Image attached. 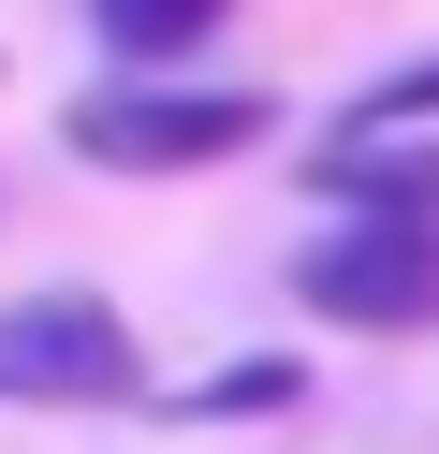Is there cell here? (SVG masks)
Here are the masks:
<instances>
[{"label": "cell", "instance_id": "6da1fadb", "mask_svg": "<svg viewBox=\"0 0 439 454\" xmlns=\"http://www.w3.org/2000/svg\"><path fill=\"white\" fill-rule=\"evenodd\" d=\"M263 132H278L263 89H176V74H103L59 103V147L103 176H205V161H249Z\"/></svg>", "mask_w": 439, "mask_h": 454}, {"label": "cell", "instance_id": "7a4b0ae2", "mask_svg": "<svg viewBox=\"0 0 439 454\" xmlns=\"http://www.w3.org/2000/svg\"><path fill=\"white\" fill-rule=\"evenodd\" d=\"M132 395H146V337L117 294L88 278L0 294V411H132Z\"/></svg>", "mask_w": 439, "mask_h": 454}, {"label": "cell", "instance_id": "3957f363", "mask_svg": "<svg viewBox=\"0 0 439 454\" xmlns=\"http://www.w3.org/2000/svg\"><path fill=\"white\" fill-rule=\"evenodd\" d=\"M293 308L337 323V337H425L439 323V235L425 220H337L293 264Z\"/></svg>", "mask_w": 439, "mask_h": 454}, {"label": "cell", "instance_id": "277c9868", "mask_svg": "<svg viewBox=\"0 0 439 454\" xmlns=\"http://www.w3.org/2000/svg\"><path fill=\"white\" fill-rule=\"evenodd\" d=\"M308 191L337 220H425V235H439V132H380V147H337V132H322Z\"/></svg>", "mask_w": 439, "mask_h": 454}, {"label": "cell", "instance_id": "5b68a950", "mask_svg": "<svg viewBox=\"0 0 439 454\" xmlns=\"http://www.w3.org/2000/svg\"><path fill=\"white\" fill-rule=\"evenodd\" d=\"M88 30L117 44V74H176L191 44L234 30V0H88Z\"/></svg>", "mask_w": 439, "mask_h": 454}, {"label": "cell", "instance_id": "8992f818", "mask_svg": "<svg viewBox=\"0 0 439 454\" xmlns=\"http://www.w3.org/2000/svg\"><path fill=\"white\" fill-rule=\"evenodd\" d=\"M176 411H191V425H278V411H308V366H293V352H234V366H205Z\"/></svg>", "mask_w": 439, "mask_h": 454}, {"label": "cell", "instance_id": "52a82bcc", "mask_svg": "<svg viewBox=\"0 0 439 454\" xmlns=\"http://www.w3.org/2000/svg\"><path fill=\"white\" fill-rule=\"evenodd\" d=\"M410 118H439V59H396V74L337 118V147H380V132H410Z\"/></svg>", "mask_w": 439, "mask_h": 454}]
</instances>
